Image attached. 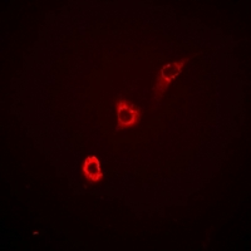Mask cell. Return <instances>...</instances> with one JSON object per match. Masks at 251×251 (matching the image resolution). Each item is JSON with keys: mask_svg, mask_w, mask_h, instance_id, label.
Listing matches in <instances>:
<instances>
[{"mask_svg": "<svg viewBox=\"0 0 251 251\" xmlns=\"http://www.w3.org/2000/svg\"><path fill=\"white\" fill-rule=\"evenodd\" d=\"M142 117V112L141 108L134 106L133 103L121 98L117 103V127L116 129L131 128L133 126L138 125Z\"/></svg>", "mask_w": 251, "mask_h": 251, "instance_id": "cell-2", "label": "cell"}, {"mask_svg": "<svg viewBox=\"0 0 251 251\" xmlns=\"http://www.w3.org/2000/svg\"><path fill=\"white\" fill-rule=\"evenodd\" d=\"M186 63H187V59L177 60V62L170 63V64H167V66H165L161 69L160 75L157 77L156 86H154L153 89L154 97H156L157 100H161L163 93L171 86V83L181 75V72H182V68Z\"/></svg>", "mask_w": 251, "mask_h": 251, "instance_id": "cell-1", "label": "cell"}, {"mask_svg": "<svg viewBox=\"0 0 251 251\" xmlns=\"http://www.w3.org/2000/svg\"><path fill=\"white\" fill-rule=\"evenodd\" d=\"M83 175L89 182L97 183L102 180L103 174L100 170V163L96 156H88L83 162Z\"/></svg>", "mask_w": 251, "mask_h": 251, "instance_id": "cell-3", "label": "cell"}]
</instances>
